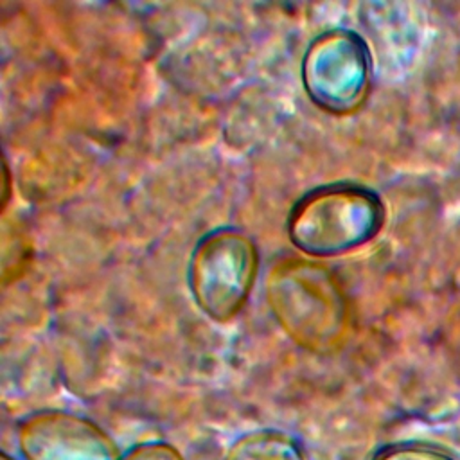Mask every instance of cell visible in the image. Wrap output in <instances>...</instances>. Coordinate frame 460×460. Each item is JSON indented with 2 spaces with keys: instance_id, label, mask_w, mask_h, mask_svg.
Wrapping results in <instances>:
<instances>
[{
  "instance_id": "6da1fadb",
  "label": "cell",
  "mask_w": 460,
  "mask_h": 460,
  "mask_svg": "<svg viewBox=\"0 0 460 460\" xmlns=\"http://www.w3.org/2000/svg\"><path fill=\"white\" fill-rule=\"evenodd\" d=\"M379 194L365 185L340 181L305 192L288 214L289 241L316 259L336 257L370 243L385 225Z\"/></svg>"
},
{
  "instance_id": "7a4b0ae2",
  "label": "cell",
  "mask_w": 460,
  "mask_h": 460,
  "mask_svg": "<svg viewBox=\"0 0 460 460\" xmlns=\"http://www.w3.org/2000/svg\"><path fill=\"white\" fill-rule=\"evenodd\" d=\"M266 291L277 322L300 347L331 352L341 343L349 309L327 268L311 261H284L271 270Z\"/></svg>"
},
{
  "instance_id": "3957f363",
  "label": "cell",
  "mask_w": 460,
  "mask_h": 460,
  "mask_svg": "<svg viewBox=\"0 0 460 460\" xmlns=\"http://www.w3.org/2000/svg\"><path fill=\"white\" fill-rule=\"evenodd\" d=\"M259 268L253 241L235 228H216L194 246L187 284L198 307L214 322L232 320L246 304Z\"/></svg>"
},
{
  "instance_id": "277c9868",
  "label": "cell",
  "mask_w": 460,
  "mask_h": 460,
  "mask_svg": "<svg viewBox=\"0 0 460 460\" xmlns=\"http://www.w3.org/2000/svg\"><path fill=\"white\" fill-rule=\"evenodd\" d=\"M300 70L313 104L331 115H349L368 95L372 58L358 32L329 29L309 43Z\"/></svg>"
},
{
  "instance_id": "5b68a950",
  "label": "cell",
  "mask_w": 460,
  "mask_h": 460,
  "mask_svg": "<svg viewBox=\"0 0 460 460\" xmlns=\"http://www.w3.org/2000/svg\"><path fill=\"white\" fill-rule=\"evenodd\" d=\"M16 438L25 460H120L101 426L65 410L31 413L18 424Z\"/></svg>"
},
{
  "instance_id": "8992f818",
  "label": "cell",
  "mask_w": 460,
  "mask_h": 460,
  "mask_svg": "<svg viewBox=\"0 0 460 460\" xmlns=\"http://www.w3.org/2000/svg\"><path fill=\"white\" fill-rule=\"evenodd\" d=\"M223 460H309L304 446L280 429H257L239 437Z\"/></svg>"
},
{
  "instance_id": "52a82bcc",
  "label": "cell",
  "mask_w": 460,
  "mask_h": 460,
  "mask_svg": "<svg viewBox=\"0 0 460 460\" xmlns=\"http://www.w3.org/2000/svg\"><path fill=\"white\" fill-rule=\"evenodd\" d=\"M370 460H456L442 447L422 442H397L379 447Z\"/></svg>"
},
{
  "instance_id": "ba28073f",
  "label": "cell",
  "mask_w": 460,
  "mask_h": 460,
  "mask_svg": "<svg viewBox=\"0 0 460 460\" xmlns=\"http://www.w3.org/2000/svg\"><path fill=\"white\" fill-rule=\"evenodd\" d=\"M120 460H183V456L174 446L160 440H151L133 446Z\"/></svg>"
},
{
  "instance_id": "9c48e42d",
  "label": "cell",
  "mask_w": 460,
  "mask_h": 460,
  "mask_svg": "<svg viewBox=\"0 0 460 460\" xmlns=\"http://www.w3.org/2000/svg\"><path fill=\"white\" fill-rule=\"evenodd\" d=\"M0 460H16V458H13V456H9L5 451L0 455Z\"/></svg>"
}]
</instances>
